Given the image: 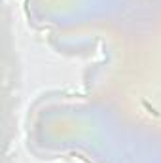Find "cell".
Returning <instances> with one entry per match:
<instances>
[{"label":"cell","mask_w":161,"mask_h":163,"mask_svg":"<svg viewBox=\"0 0 161 163\" xmlns=\"http://www.w3.org/2000/svg\"><path fill=\"white\" fill-rule=\"evenodd\" d=\"M144 106H146V108H148V110L152 112V114H153V116H159V112H156V110H153V108H152V106H150L148 103H144Z\"/></svg>","instance_id":"1"}]
</instances>
